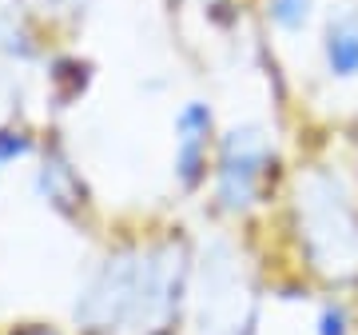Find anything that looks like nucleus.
Here are the masks:
<instances>
[{"label":"nucleus","mask_w":358,"mask_h":335,"mask_svg":"<svg viewBox=\"0 0 358 335\" xmlns=\"http://www.w3.org/2000/svg\"><path fill=\"white\" fill-rule=\"evenodd\" d=\"M28 335H52V331H28Z\"/></svg>","instance_id":"10"},{"label":"nucleus","mask_w":358,"mask_h":335,"mask_svg":"<svg viewBox=\"0 0 358 335\" xmlns=\"http://www.w3.org/2000/svg\"><path fill=\"white\" fill-rule=\"evenodd\" d=\"M143 252H115L96 268L88 287L76 299V320L96 331H112L120 323H136L143 292Z\"/></svg>","instance_id":"2"},{"label":"nucleus","mask_w":358,"mask_h":335,"mask_svg":"<svg viewBox=\"0 0 358 335\" xmlns=\"http://www.w3.org/2000/svg\"><path fill=\"white\" fill-rule=\"evenodd\" d=\"M36 188L56 212H68V216L84 204V184H80V176L72 172V164H68L64 156H48V160L40 164Z\"/></svg>","instance_id":"6"},{"label":"nucleus","mask_w":358,"mask_h":335,"mask_svg":"<svg viewBox=\"0 0 358 335\" xmlns=\"http://www.w3.org/2000/svg\"><path fill=\"white\" fill-rule=\"evenodd\" d=\"M24 156H32V136L24 128H0V172Z\"/></svg>","instance_id":"8"},{"label":"nucleus","mask_w":358,"mask_h":335,"mask_svg":"<svg viewBox=\"0 0 358 335\" xmlns=\"http://www.w3.org/2000/svg\"><path fill=\"white\" fill-rule=\"evenodd\" d=\"M215 116L203 100H187L176 112V184L195 192L207 180V148H211Z\"/></svg>","instance_id":"4"},{"label":"nucleus","mask_w":358,"mask_h":335,"mask_svg":"<svg viewBox=\"0 0 358 335\" xmlns=\"http://www.w3.org/2000/svg\"><path fill=\"white\" fill-rule=\"evenodd\" d=\"M299 232L319 271L350 275L358 268V216L338 176L310 172L299 180Z\"/></svg>","instance_id":"1"},{"label":"nucleus","mask_w":358,"mask_h":335,"mask_svg":"<svg viewBox=\"0 0 358 335\" xmlns=\"http://www.w3.org/2000/svg\"><path fill=\"white\" fill-rule=\"evenodd\" d=\"M267 20L287 36H299L315 20V0H267Z\"/></svg>","instance_id":"7"},{"label":"nucleus","mask_w":358,"mask_h":335,"mask_svg":"<svg viewBox=\"0 0 358 335\" xmlns=\"http://www.w3.org/2000/svg\"><path fill=\"white\" fill-rule=\"evenodd\" d=\"M271 172V140L259 124H239L219 144L215 196L227 212H247L259 204V192Z\"/></svg>","instance_id":"3"},{"label":"nucleus","mask_w":358,"mask_h":335,"mask_svg":"<svg viewBox=\"0 0 358 335\" xmlns=\"http://www.w3.org/2000/svg\"><path fill=\"white\" fill-rule=\"evenodd\" d=\"M319 335H350V323H346V311L338 303H327L319 315Z\"/></svg>","instance_id":"9"},{"label":"nucleus","mask_w":358,"mask_h":335,"mask_svg":"<svg viewBox=\"0 0 358 335\" xmlns=\"http://www.w3.org/2000/svg\"><path fill=\"white\" fill-rule=\"evenodd\" d=\"M322 60L334 80H355L358 76V13L343 8L327 20L322 32Z\"/></svg>","instance_id":"5"}]
</instances>
